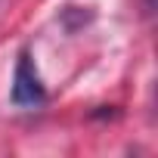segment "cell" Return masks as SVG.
Segmentation results:
<instances>
[{
    "label": "cell",
    "instance_id": "3",
    "mask_svg": "<svg viewBox=\"0 0 158 158\" xmlns=\"http://www.w3.org/2000/svg\"><path fill=\"white\" fill-rule=\"evenodd\" d=\"M3 6H6V0H0V10H3Z\"/></svg>",
    "mask_w": 158,
    "mask_h": 158
},
{
    "label": "cell",
    "instance_id": "1",
    "mask_svg": "<svg viewBox=\"0 0 158 158\" xmlns=\"http://www.w3.org/2000/svg\"><path fill=\"white\" fill-rule=\"evenodd\" d=\"M10 99H13V106H19V109H34V106H44V102H47V87H44V81H40L37 65H34V59H31L28 50H22L19 59H16Z\"/></svg>",
    "mask_w": 158,
    "mask_h": 158
},
{
    "label": "cell",
    "instance_id": "2",
    "mask_svg": "<svg viewBox=\"0 0 158 158\" xmlns=\"http://www.w3.org/2000/svg\"><path fill=\"white\" fill-rule=\"evenodd\" d=\"M152 6H155V0H146V10H152Z\"/></svg>",
    "mask_w": 158,
    "mask_h": 158
}]
</instances>
